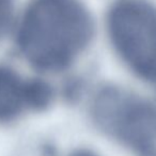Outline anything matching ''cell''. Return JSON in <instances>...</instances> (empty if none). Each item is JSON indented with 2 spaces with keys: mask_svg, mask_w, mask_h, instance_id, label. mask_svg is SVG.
Listing matches in <instances>:
<instances>
[{
  "mask_svg": "<svg viewBox=\"0 0 156 156\" xmlns=\"http://www.w3.org/2000/svg\"><path fill=\"white\" fill-rule=\"evenodd\" d=\"M93 33L91 14L78 0H32L19 27L18 46L34 68L58 72L75 62Z\"/></svg>",
  "mask_w": 156,
  "mask_h": 156,
  "instance_id": "obj_1",
  "label": "cell"
},
{
  "mask_svg": "<svg viewBox=\"0 0 156 156\" xmlns=\"http://www.w3.org/2000/svg\"><path fill=\"white\" fill-rule=\"evenodd\" d=\"M90 114L104 134L138 156H156V105L116 86L93 97Z\"/></svg>",
  "mask_w": 156,
  "mask_h": 156,
  "instance_id": "obj_2",
  "label": "cell"
},
{
  "mask_svg": "<svg viewBox=\"0 0 156 156\" xmlns=\"http://www.w3.org/2000/svg\"><path fill=\"white\" fill-rule=\"evenodd\" d=\"M118 54L137 76L156 82V8L146 0H120L108 15Z\"/></svg>",
  "mask_w": 156,
  "mask_h": 156,
  "instance_id": "obj_3",
  "label": "cell"
},
{
  "mask_svg": "<svg viewBox=\"0 0 156 156\" xmlns=\"http://www.w3.org/2000/svg\"><path fill=\"white\" fill-rule=\"evenodd\" d=\"M27 81L12 68L0 66V122L12 121L28 109Z\"/></svg>",
  "mask_w": 156,
  "mask_h": 156,
  "instance_id": "obj_4",
  "label": "cell"
},
{
  "mask_svg": "<svg viewBox=\"0 0 156 156\" xmlns=\"http://www.w3.org/2000/svg\"><path fill=\"white\" fill-rule=\"evenodd\" d=\"M54 90L48 83L39 79L27 81V106L30 111H44L52 102Z\"/></svg>",
  "mask_w": 156,
  "mask_h": 156,
  "instance_id": "obj_5",
  "label": "cell"
},
{
  "mask_svg": "<svg viewBox=\"0 0 156 156\" xmlns=\"http://www.w3.org/2000/svg\"><path fill=\"white\" fill-rule=\"evenodd\" d=\"M12 19L11 0H0V39L8 31Z\"/></svg>",
  "mask_w": 156,
  "mask_h": 156,
  "instance_id": "obj_6",
  "label": "cell"
},
{
  "mask_svg": "<svg viewBox=\"0 0 156 156\" xmlns=\"http://www.w3.org/2000/svg\"><path fill=\"white\" fill-rule=\"evenodd\" d=\"M69 156H100L96 154L94 151H91L89 149H78L72 152Z\"/></svg>",
  "mask_w": 156,
  "mask_h": 156,
  "instance_id": "obj_7",
  "label": "cell"
}]
</instances>
